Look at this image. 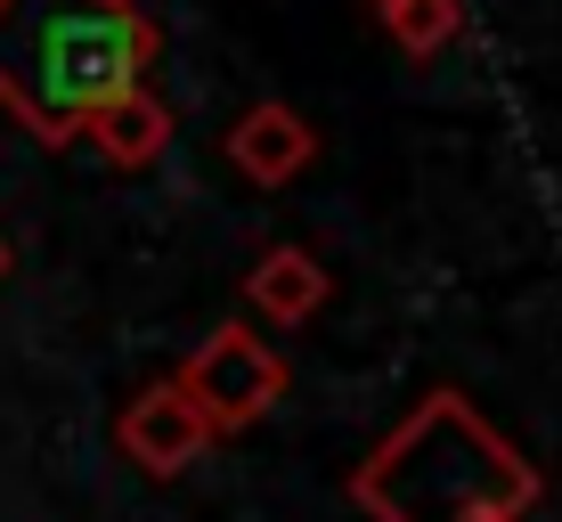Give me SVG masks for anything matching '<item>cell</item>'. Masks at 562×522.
Masks as SVG:
<instances>
[{"instance_id": "obj_1", "label": "cell", "mask_w": 562, "mask_h": 522, "mask_svg": "<svg viewBox=\"0 0 562 522\" xmlns=\"http://www.w3.org/2000/svg\"><path fill=\"white\" fill-rule=\"evenodd\" d=\"M155 49L139 0H0V107L25 140L74 147L106 99L147 82Z\"/></svg>"}, {"instance_id": "obj_2", "label": "cell", "mask_w": 562, "mask_h": 522, "mask_svg": "<svg viewBox=\"0 0 562 522\" xmlns=\"http://www.w3.org/2000/svg\"><path fill=\"white\" fill-rule=\"evenodd\" d=\"M351 498L367 522H530L538 466L464 392H424L359 457Z\"/></svg>"}, {"instance_id": "obj_3", "label": "cell", "mask_w": 562, "mask_h": 522, "mask_svg": "<svg viewBox=\"0 0 562 522\" xmlns=\"http://www.w3.org/2000/svg\"><path fill=\"white\" fill-rule=\"evenodd\" d=\"M171 384H180V392L204 409L212 433H245L254 417L278 409V392H285V359L269 352L254 326H212L196 352L180 359V376H171Z\"/></svg>"}, {"instance_id": "obj_4", "label": "cell", "mask_w": 562, "mask_h": 522, "mask_svg": "<svg viewBox=\"0 0 562 522\" xmlns=\"http://www.w3.org/2000/svg\"><path fill=\"white\" fill-rule=\"evenodd\" d=\"M212 441H221V433L204 424V409H196L171 376L147 384V392L114 417V449H123L139 474H155V481H171V474L196 466V457H212Z\"/></svg>"}, {"instance_id": "obj_5", "label": "cell", "mask_w": 562, "mask_h": 522, "mask_svg": "<svg viewBox=\"0 0 562 522\" xmlns=\"http://www.w3.org/2000/svg\"><path fill=\"white\" fill-rule=\"evenodd\" d=\"M310 156H318V131H310L285 99H261L237 131H228V164H237L254 188H285L294 171H310Z\"/></svg>"}, {"instance_id": "obj_6", "label": "cell", "mask_w": 562, "mask_h": 522, "mask_svg": "<svg viewBox=\"0 0 562 522\" xmlns=\"http://www.w3.org/2000/svg\"><path fill=\"white\" fill-rule=\"evenodd\" d=\"M326 295H335V278H326V262H310L302 245H269V254L245 269V311H261L269 326L318 319Z\"/></svg>"}, {"instance_id": "obj_7", "label": "cell", "mask_w": 562, "mask_h": 522, "mask_svg": "<svg viewBox=\"0 0 562 522\" xmlns=\"http://www.w3.org/2000/svg\"><path fill=\"white\" fill-rule=\"evenodd\" d=\"M82 140L99 147V156H106L114 171H147V164L171 147V107L139 82V90H123V99H106L99 114H90V123H82Z\"/></svg>"}, {"instance_id": "obj_8", "label": "cell", "mask_w": 562, "mask_h": 522, "mask_svg": "<svg viewBox=\"0 0 562 522\" xmlns=\"http://www.w3.org/2000/svg\"><path fill=\"white\" fill-rule=\"evenodd\" d=\"M383 33H392L408 57H440L457 42V25H464V0H383Z\"/></svg>"}, {"instance_id": "obj_9", "label": "cell", "mask_w": 562, "mask_h": 522, "mask_svg": "<svg viewBox=\"0 0 562 522\" xmlns=\"http://www.w3.org/2000/svg\"><path fill=\"white\" fill-rule=\"evenodd\" d=\"M0 278H9V245H0Z\"/></svg>"}, {"instance_id": "obj_10", "label": "cell", "mask_w": 562, "mask_h": 522, "mask_svg": "<svg viewBox=\"0 0 562 522\" xmlns=\"http://www.w3.org/2000/svg\"><path fill=\"white\" fill-rule=\"evenodd\" d=\"M375 9H383V0H375Z\"/></svg>"}]
</instances>
